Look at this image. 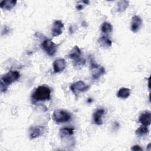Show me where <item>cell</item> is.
<instances>
[{
	"label": "cell",
	"instance_id": "cell-1",
	"mask_svg": "<svg viewBox=\"0 0 151 151\" xmlns=\"http://www.w3.org/2000/svg\"><path fill=\"white\" fill-rule=\"evenodd\" d=\"M51 99V89L47 86L42 85L35 88L31 96L32 104L39 101L50 100Z\"/></svg>",
	"mask_w": 151,
	"mask_h": 151
},
{
	"label": "cell",
	"instance_id": "cell-2",
	"mask_svg": "<svg viewBox=\"0 0 151 151\" xmlns=\"http://www.w3.org/2000/svg\"><path fill=\"white\" fill-rule=\"evenodd\" d=\"M20 77V74L17 71L11 70L3 75L1 78V91L5 92L8 86L16 81Z\"/></svg>",
	"mask_w": 151,
	"mask_h": 151
},
{
	"label": "cell",
	"instance_id": "cell-3",
	"mask_svg": "<svg viewBox=\"0 0 151 151\" xmlns=\"http://www.w3.org/2000/svg\"><path fill=\"white\" fill-rule=\"evenodd\" d=\"M52 119L57 123H63L71 119L70 113L64 109H56L52 113Z\"/></svg>",
	"mask_w": 151,
	"mask_h": 151
},
{
	"label": "cell",
	"instance_id": "cell-4",
	"mask_svg": "<svg viewBox=\"0 0 151 151\" xmlns=\"http://www.w3.org/2000/svg\"><path fill=\"white\" fill-rule=\"evenodd\" d=\"M89 88L90 86L88 85L81 80L71 84L70 87L71 91L76 97H77L80 93L87 91Z\"/></svg>",
	"mask_w": 151,
	"mask_h": 151
},
{
	"label": "cell",
	"instance_id": "cell-5",
	"mask_svg": "<svg viewBox=\"0 0 151 151\" xmlns=\"http://www.w3.org/2000/svg\"><path fill=\"white\" fill-rule=\"evenodd\" d=\"M41 47L48 55L52 56L55 54L57 51L58 45L55 44L53 41H52V40L50 39H46L42 42Z\"/></svg>",
	"mask_w": 151,
	"mask_h": 151
},
{
	"label": "cell",
	"instance_id": "cell-6",
	"mask_svg": "<svg viewBox=\"0 0 151 151\" xmlns=\"http://www.w3.org/2000/svg\"><path fill=\"white\" fill-rule=\"evenodd\" d=\"M90 70L91 71V76L93 79L97 80L106 73L105 68L103 67L100 66L94 62H91Z\"/></svg>",
	"mask_w": 151,
	"mask_h": 151
},
{
	"label": "cell",
	"instance_id": "cell-7",
	"mask_svg": "<svg viewBox=\"0 0 151 151\" xmlns=\"http://www.w3.org/2000/svg\"><path fill=\"white\" fill-rule=\"evenodd\" d=\"M63 28L64 24L61 20L57 19L54 21L51 29V35L52 37H58L63 32Z\"/></svg>",
	"mask_w": 151,
	"mask_h": 151
},
{
	"label": "cell",
	"instance_id": "cell-8",
	"mask_svg": "<svg viewBox=\"0 0 151 151\" xmlns=\"http://www.w3.org/2000/svg\"><path fill=\"white\" fill-rule=\"evenodd\" d=\"M44 128L41 126H34L29 129V136L31 139L37 138L42 135Z\"/></svg>",
	"mask_w": 151,
	"mask_h": 151
},
{
	"label": "cell",
	"instance_id": "cell-9",
	"mask_svg": "<svg viewBox=\"0 0 151 151\" xmlns=\"http://www.w3.org/2000/svg\"><path fill=\"white\" fill-rule=\"evenodd\" d=\"M142 24V19L138 15H134L132 17L130 24L131 31L133 32H137L140 28Z\"/></svg>",
	"mask_w": 151,
	"mask_h": 151
},
{
	"label": "cell",
	"instance_id": "cell-10",
	"mask_svg": "<svg viewBox=\"0 0 151 151\" xmlns=\"http://www.w3.org/2000/svg\"><path fill=\"white\" fill-rule=\"evenodd\" d=\"M105 114V110L102 108L97 109L93 114V122L97 125H101L103 124L102 117Z\"/></svg>",
	"mask_w": 151,
	"mask_h": 151
},
{
	"label": "cell",
	"instance_id": "cell-11",
	"mask_svg": "<svg viewBox=\"0 0 151 151\" xmlns=\"http://www.w3.org/2000/svg\"><path fill=\"white\" fill-rule=\"evenodd\" d=\"M66 67V62L63 58H58L53 63L54 72L55 73L62 72Z\"/></svg>",
	"mask_w": 151,
	"mask_h": 151
},
{
	"label": "cell",
	"instance_id": "cell-12",
	"mask_svg": "<svg viewBox=\"0 0 151 151\" xmlns=\"http://www.w3.org/2000/svg\"><path fill=\"white\" fill-rule=\"evenodd\" d=\"M139 122L143 126H148L151 123V113L149 111L142 112L139 117Z\"/></svg>",
	"mask_w": 151,
	"mask_h": 151
},
{
	"label": "cell",
	"instance_id": "cell-13",
	"mask_svg": "<svg viewBox=\"0 0 151 151\" xmlns=\"http://www.w3.org/2000/svg\"><path fill=\"white\" fill-rule=\"evenodd\" d=\"M68 57L70 58L73 60L74 61H76L81 59V51L80 49V48L76 45L73 47V48L71 50L68 54Z\"/></svg>",
	"mask_w": 151,
	"mask_h": 151
},
{
	"label": "cell",
	"instance_id": "cell-14",
	"mask_svg": "<svg viewBox=\"0 0 151 151\" xmlns=\"http://www.w3.org/2000/svg\"><path fill=\"white\" fill-rule=\"evenodd\" d=\"M16 4L17 1L15 0H5L0 3V6L1 9L9 11L15 6Z\"/></svg>",
	"mask_w": 151,
	"mask_h": 151
},
{
	"label": "cell",
	"instance_id": "cell-15",
	"mask_svg": "<svg viewBox=\"0 0 151 151\" xmlns=\"http://www.w3.org/2000/svg\"><path fill=\"white\" fill-rule=\"evenodd\" d=\"M97 42L103 48H109L112 45V41L109 37L106 36H103L100 37L98 39Z\"/></svg>",
	"mask_w": 151,
	"mask_h": 151
},
{
	"label": "cell",
	"instance_id": "cell-16",
	"mask_svg": "<svg viewBox=\"0 0 151 151\" xmlns=\"http://www.w3.org/2000/svg\"><path fill=\"white\" fill-rule=\"evenodd\" d=\"M59 133H60V136L62 139L68 137L73 134L74 129L71 127H63L60 130Z\"/></svg>",
	"mask_w": 151,
	"mask_h": 151
},
{
	"label": "cell",
	"instance_id": "cell-17",
	"mask_svg": "<svg viewBox=\"0 0 151 151\" xmlns=\"http://www.w3.org/2000/svg\"><path fill=\"white\" fill-rule=\"evenodd\" d=\"M130 94V90L128 88L122 87L120 88L117 93V97L122 99H126L129 97Z\"/></svg>",
	"mask_w": 151,
	"mask_h": 151
},
{
	"label": "cell",
	"instance_id": "cell-18",
	"mask_svg": "<svg viewBox=\"0 0 151 151\" xmlns=\"http://www.w3.org/2000/svg\"><path fill=\"white\" fill-rule=\"evenodd\" d=\"M129 6V1H120L117 4V11L119 12H124Z\"/></svg>",
	"mask_w": 151,
	"mask_h": 151
},
{
	"label": "cell",
	"instance_id": "cell-19",
	"mask_svg": "<svg viewBox=\"0 0 151 151\" xmlns=\"http://www.w3.org/2000/svg\"><path fill=\"white\" fill-rule=\"evenodd\" d=\"M101 31L104 34H109L113 31V27L110 23L104 22L101 26Z\"/></svg>",
	"mask_w": 151,
	"mask_h": 151
},
{
	"label": "cell",
	"instance_id": "cell-20",
	"mask_svg": "<svg viewBox=\"0 0 151 151\" xmlns=\"http://www.w3.org/2000/svg\"><path fill=\"white\" fill-rule=\"evenodd\" d=\"M148 133H149V129L147 128V126H145L143 125L139 127L135 131V133L139 136H143L144 135L147 134Z\"/></svg>",
	"mask_w": 151,
	"mask_h": 151
},
{
	"label": "cell",
	"instance_id": "cell-21",
	"mask_svg": "<svg viewBox=\"0 0 151 151\" xmlns=\"http://www.w3.org/2000/svg\"><path fill=\"white\" fill-rule=\"evenodd\" d=\"M73 66L76 69H80L86 64V60L83 58H81L80 60L73 62Z\"/></svg>",
	"mask_w": 151,
	"mask_h": 151
},
{
	"label": "cell",
	"instance_id": "cell-22",
	"mask_svg": "<svg viewBox=\"0 0 151 151\" xmlns=\"http://www.w3.org/2000/svg\"><path fill=\"white\" fill-rule=\"evenodd\" d=\"M131 150H134V151H142L143 149L139 145H134L131 147Z\"/></svg>",
	"mask_w": 151,
	"mask_h": 151
},
{
	"label": "cell",
	"instance_id": "cell-23",
	"mask_svg": "<svg viewBox=\"0 0 151 151\" xmlns=\"http://www.w3.org/2000/svg\"><path fill=\"white\" fill-rule=\"evenodd\" d=\"M77 9L80 10V9H81L83 8V6H82L81 5H78L77 6Z\"/></svg>",
	"mask_w": 151,
	"mask_h": 151
}]
</instances>
